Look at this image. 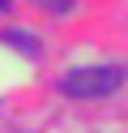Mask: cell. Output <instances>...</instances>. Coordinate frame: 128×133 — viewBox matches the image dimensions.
Segmentation results:
<instances>
[{
  "label": "cell",
  "instance_id": "1",
  "mask_svg": "<svg viewBox=\"0 0 128 133\" xmlns=\"http://www.w3.org/2000/svg\"><path fill=\"white\" fill-rule=\"evenodd\" d=\"M119 82H124V69L98 64V69H73L64 82H60V90L73 95V99H102V95H111Z\"/></svg>",
  "mask_w": 128,
  "mask_h": 133
},
{
  "label": "cell",
  "instance_id": "2",
  "mask_svg": "<svg viewBox=\"0 0 128 133\" xmlns=\"http://www.w3.org/2000/svg\"><path fill=\"white\" fill-rule=\"evenodd\" d=\"M9 47H21V52H34V43H30V35H21V30H9Z\"/></svg>",
  "mask_w": 128,
  "mask_h": 133
},
{
  "label": "cell",
  "instance_id": "3",
  "mask_svg": "<svg viewBox=\"0 0 128 133\" xmlns=\"http://www.w3.org/2000/svg\"><path fill=\"white\" fill-rule=\"evenodd\" d=\"M47 9H56V13H68V9H73V0H47Z\"/></svg>",
  "mask_w": 128,
  "mask_h": 133
},
{
  "label": "cell",
  "instance_id": "4",
  "mask_svg": "<svg viewBox=\"0 0 128 133\" xmlns=\"http://www.w3.org/2000/svg\"><path fill=\"white\" fill-rule=\"evenodd\" d=\"M0 9H9V0H0Z\"/></svg>",
  "mask_w": 128,
  "mask_h": 133
}]
</instances>
